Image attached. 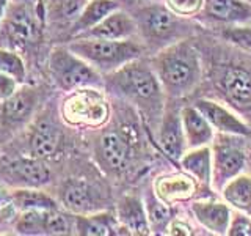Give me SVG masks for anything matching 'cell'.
<instances>
[{
	"label": "cell",
	"instance_id": "obj_9",
	"mask_svg": "<svg viewBox=\"0 0 251 236\" xmlns=\"http://www.w3.org/2000/svg\"><path fill=\"white\" fill-rule=\"evenodd\" d=\"M229 139V134L215 136V147L212 149V186L217 191H222L226 183L243 173L247 167L245 149Z\"/></svg>",
	"mask_w": 251,
	"mask_h": 236
},
{
	"label": "cell",
	"instance_id": "obj_36",
	"mask_svg": "<svg viewBox=\"0 0 251 236\" xmlns=\"http://www.w3.org/2000/svg\"><path fill=\"white\" fill-rule=\"evenodd\" d=\"M167 235H170V236H190V235H193V232H192V227L188 225L185 220L173 217V220L167 228Z\"/></svg>",
	"mask_w": 251,
	"mask_h": 236
},
{
	"label": "cell",
	"instance_id": "obj_27",
	"mask_svg": "<svg viewBox=\"0 0 251 236\" xmlns=\"http://www.w3.org/2000/svg\"><path fill=\"white\" fill-rule=\"evenodd\" d=\"M11 200L18 211L60 208V203L41 187H14L11 191Z\"/></svg>",
	"mask_w": 251,
	"mask_h": 236
},
{
	"label": "cell",
	"instance_id": "obj_12",
	"mask_svg": "<svg viewBox=\"0 0 251 236\" xmlns=\"http://www.w3.org/2000/svg\"><path fill=\"white\" fill-rule=\"evenodd\" d=\"M195 106L207 118V121L218 134H229V136H237V137L251 136L250 126L231 107H226L223 104H218L217 101L206 99V98L196 99Z\"/></svg>",
	"mask_w": 251,
	"mask_h": 236
},
{
	"label": "cell",
	"instance_id": "obj_39",
	"mask_svg": "<svg viewBox=\"0 0 251 236\" xmlns=\"http://www.w3.org/2000/svg\"><path fill=\"white\" fill-rule=\"evenodd\" d=\"M247 236H251V220H250V227H248V233H247Z\"/></svg>",
	"mask_w": 251,
	"mask_h": 236
},
{
	"label": "cell",
	"instance_id": "obj_11",
	"mask_svg": "<svg viewBox=\"0 0 251 236\" xmlns=\"http://www.w3.org/2000/svg\"><path fill=\"white\" fill-rule=\"evenodd\" d=\"M3 177L14 187H43L50 181V170L43 159L28 154L5 164Z\"/></svg>",
	"mask_w": 251,
	"mask_h": 236
},
{
	"label": "cell",
	"instance_id": "obj_38",
	"mask_svg": "<svg viewBox=\"0 0 251 236\" xmlns=\"http://www.w3.org/2000/svg\"><path fill=\"white\" fill-rule=\"evenodd\" d=\"M11 2H24V3H36V0H11Z\"/></svg>",
	"mask_w": 251,
	"mask_h": 236
},
{
	"label": "cell",
	"instance_id": "obj_25",
	"mask_svg": "<svg viewBox=\"0 0 251 236\" xmlns=\"http://www.w3.org/2000/svg\"><path fill=\"white\" fill-rule=\"evenodd\" d=\"M116 10H120V3L116 0H88L83 6L80 16L71 26V35L75 38L85 33V31L98 26L102 19H105L110 13Z\"/></svg>",
	"mask_w": 251,
	"mask_h": 236
},
{
	"label": "cell",
	"instance_id": "obj_21",
	"mask_svg": "<svg viewBox=\"0 0 251 236\" xmlns=\"http://www.w3.org/2000/svg\"><path fill=\"white\" fill-rule=\"evenodd\" d=\"M180 118L188 148L210 145L215 140V129L195 104L180 107Z\"/></svg>",
	"mask_w": 251,
	"mask_h": 236
},
{
	"label": "cell",
	"instance_id": "obj_32",
	"mask_svg": "<svg viewBox=\"0 0 251 236\" xmlns=\"http://www.w3.org/2000/svg\"><path fill=\"white\" fill-rule=\"evenodd\" d=\"M222 36L239 47L251 51V21L245 24H234V26H227L223 29Z\"/></svg>",
	"mask_w": 251,
	"mask_h": 236
},
{
	"label": "cell",
	"instance_id": "obj_5",
	"mask_svg": "<svg viewBox=\"0 0 251 236\" xmlns=\"http://www.w3.org/2000/svg\"><path fill=\"white\" fill-rule=\"evenodd\" d=\"M138 26V35L149 49L160 51L165 46L185 39L190 26L185 18L175 14L165 3H152L140 8L133 16Z\"/></svg>",
	"mask_w": 251,
	"mask_h": 236
},
{
	"label": "cell",
	"instance_id": "obj_35",
	"mask_svg": "<svg viewBox=\"0 0 251 236\" xmlns=\"http://www.w3.org/2000/svg\"><path fill=\"white\" fill-rule=\"evenodd\" d=\"M22 84L19 81H16L13 76L0 71V102H3L5 99L13 96V94L18 91V88Z\"/></svg>",
	"mask_w": 251,
	"mask_h": 236
},
{
	"label": "cell",
	"instance_id": "obj_4",
	"mask_svg": "<svg viewBox=\"0 0 251 236\" xmlns=\"http://www.w3.org/2000/svg\"><path fill=\"white\" fill-rule=\"evenodd\" d=\"M61 120L71 128L99 129L112 118V107L99 87H83L66 91L60 104Z\"/></svg>",
	"mask_w": 251,
	"mask_h": 236
},
{
	"label": "cell",
	"instance_id": "obj_7",
	"mask_svg": "<svg viewBox=\"0 0 251 236\" xmlns=\"http://www.w3.org/2000/svg\"><path fill=\"white\" fill-rule=\"evenodd\" d=\"M94 157L108 175L126 172L132 159V142L126 128H105L94 145Z\"/></svg>",
	"mask_w": 251,
	"mask_h": 236
},
{
	"label": "cell",
	"instance_id": "obj_13",
	"mask_svg": "<svg viewBox=\"0 0 251 236\" xmlns=\"http://www.w3.org/2000/svg\"><path fill=\"white\" fill-rule=\"evenodd\" d=\"M159 145L162 147L163 153L171 161L179 164L180 157L188 149L185 134L182 128V118H180V109L165 106L160 126H159Z\"/></svg>",
	"mask_w": 251,
	"mask_h": 236
},
{
	"label": "cell",
	"instance_id": "obj_34",
	"mask_svg": "<svg viewBox=\"0 0 251 236\" xmlns=\"http://www.w3.org/2000/svg\"><path fill=\"white\" fill-rule=\"evenodd\" d=\"M250 220H251V216L243 214L240 211L232 212L231 224H229V228H227V235L229 236H247Z\"/></svg>",
	"mask_w": 251,
	"mask_h": 236
},
{
	"label": "cell",
	"instance_id": "obj_23",
	"mask_svg": "<svg viewBox=\"0 0 251 236\" xmlns=\"http://www.w3.org/2000/svg\"><path fill=\"white\" fill-rule=\"evenodd\" d=\"M179 165L200 184H212V148L209 145L188 148L180 157Z\"/></svg>",
	"mask_w": 251,
	"mask_h": 236
},
{
	"label": "cell",
	"instance_id": "obj_31",
	"mask_svg": "<svg viewBox=\"0 0 251 236\" xmlns=\"http://www.w3.org/2000/svg\"><path fill=\"white\" fill-rule=\"evenodd\" d=\"M0 71L13 76L21 84L25 82L27 66L21 54L10 49V47H0Z\"/></svg>",
	"mask_w": 251,
	"mask_h": 236
},
{
	"label": "cell",
	"instance_id": "obj_29",
	"mask_svg": "<svg viewBox=\"0 0 251 236\" xmlns=\"http://www.w3.org/2000/svg\"><path fill=\"white\" fill-rule=\"evenodd\" d=\"M52 209H25L19 211L14 220V230L19 235L35 236L47 235L49 214Z\"/></svg>",
	"mask_w": 251,
	"mask_h": 236
},
{
	"label": "cell",
	"instance_id": "obj_15",
	"mask_svg": "<svg viewBox=\"0 0 251 236\" xmlns=\"http://www.w3.org/2000/svg\"><path fill=\"white\" fill-rule=\"evenodd\" d=\"M60 205L71 214H88L98 211V194L83 179H68L61 186Z\"/></svg>",
	"mask_w": 251,
	"mask_h": 236
},
{
	"label": "cell",
	"instance_id": "obj_8",
	"mask_svg": "<svg viewBox=\"0 0 251 236\" xmlns=\"http://www.w3.org/2000/svg\"><path fill=\"white\" fill-rule=\"evenodd\" d=\"M43 14L38 13L36 3L11 2L0 29L14 46L28 47L41 36Z\"/></svg>",
	"mask_w": 251,
	"mask_h": 236
},
{
	"label": "cell",
	"instance_id": "obj_17",
	"mask_svg": "<svg viewBox=\"0 0 251 236\" xmlns=\"http://www.w3.org/2000/svg\"><path fill=\"white\" fill-rule=\"evenodd\" d=\"M138 33V26L133 16L123 11L121 8L110 13L98 26L75 38H100V39H127Z\"/></svg>",
	"mask_w": 251,
	"mask_h": 236
},
{
	"label": "cell",
	"instance_id": "obj_10",
	"mask_svg": "<svg viewBox=\"0 0 251 236\" xmlns=\"http://www.w3.org/2000/svg\"><path fill=\"white\" fill-rule=\"evenodd\" d=\"M218 90L235 114L251 120V73L248 69L237 65L225 66L218 76Z\"/></svg>",
	"mask_w": 251,
	"mask_h": 236
},
{
	"label": "cell",
	"instance_id": "obj_3",
	"mask_svg": "<svg viewBox=\"0 0 251 236\" xmlns=\"http://www.w3.org/2000/svg\"><path fill=\"white\" fill-rule=\"evenodd\" d=\"M73 52L99 71L102 76H107L113 71L123 68L129 61L141 59L145 46L127 39H100V38H74L68 44Z\"/></svg>",
	"mask_w": 251,
	"mask_h": 236
},
{
	"label": "cell",
	"instance_id": "obj_22",
	"mask_svg": "<svg viewBox=\"0 0 251 236\" xmlns=\"http://www.w3.org/2000/svg\"><path fill=\"white\" fill-rule=\"evenodd\" d=\"M74 230L82 236H115L123 230L116 214L108 211H94L88 214H74Z\"/></svg>",
	"mask_w": 251,
	"mask_h": 236
},
{
	"label": "cell",
	"instance_id": "obj_19",
	"mask_svg": "<svg viewBox=\"0 0 251 236\" xmlns=\"http://www.w3.org/2000/svg\"><path fill=\"white\" fill-rule=\"evenodd\" d=\"M116 217L123 230L129 235L146 236L152 235L151 225L146 216L145 202L137 195H124L118 202L116 206Z\"/></svg>",
	"mask_w": 251,
	"mask_h": 236
},
{
	"label": "cell",
	"instance_id": "obj_6",
	"mask_svg": "<svg viewBox=\"0 0 251 236\" xmlns=\"http://www.w3.org/2000/svg\"><path fill=\"white\" fill-rule=\"evenodd\" d=\"M49 74L52 82L63 91H73L83 87L104 88V76L88 61L78 57L68 46H55L49 55Z\"/></svg>",
	"mask_w": 251,
	"mask_h": 236
},
{
	"label": "cell",
	"instance_id": "obj_18",
	"mask_svg": "<svg viewBox=\"0 0 251 236\" xmlns=\"http://www.w3.org/2000/svg\"><path fill=\"white\" fill-rule=\"evenodd\" d=\"M61 144V132L52 120L39 118L31 126L28 136V153L38 159L47 161L57 154Z\"/></svg>",
	"mask_w": 251,
	"mask_h": 236
},
{
	"label": "cell",
	"instance_id": "obj_24",
	"mask_svg": "<svg viewBox=\"0 0 251 236\" xmlns=\"http://www.w3.org/2000/svg\"><path fill=\"white\" fill-rule=\"evenodd\" d=\"M36 104V94L30 87H19L13 96L0 102V115L8 123H22L31 117Z\"/></svg>",
	"mask_w": 251,
	"mask_h": 236
},
{
	"label": "cell",
	"instance_id": "obj_33",
	"mask_svg": "<svg viewBox=\"0 0 251 236\" xmlns=\"http://www.w3.org/2000/svg\"><path fill=\"white\" fill-rule=\"evenodd\" d=\"M163 3L180 18H193L202 11L204 0H163Z\"/></svg>",
	"mask_w": 251,
	"mask_h": 236
},
{
	"label": "cell",
	"instance_id": "obj_26",
	"mask_svg": "<svg viewBox=\"0 0 251 236\" xmlns=\"http://www.w3.org/2000/svg\"><path fill=\"white\" fill-rule=\"evenodd\" d=\"M223 200L235 211L251 216V175L240 173L222 189Z\"/></svg>",
	"mask_w": 251,
	"mask_h": 236
},
{
	"label": "cell",
	"instance_id": "obj_28",
	"mask_svg": "<svg viewBox=\"0 0 251 236\" xmlns=\"http://www.w3.org/2000/svg\"><path fill=\"white\" fill-rule=\"evenodd\" d=\"M88 0H46L44 11L52 24L73 26Z\"/></svg>",
	"mask_w": 251,
	"mask_h": 236
},
{
	"label": "cell",
	"instance_id": "obj_30",
	"mask_svg": "<svg viewBox=\"0 0 251 236\" xmlns=\"http://www.w3.org/2000/svg\"><path fill=\"white\" fill-rule=\"evenodd\" d=\"M143 202H145L146 216L149 220V225H151L152 235H157V233L167 235V228L173 220L171 205L162 202L154 192L146 194Z\"/></svg>",
	"mask_w": 251,
	"mask_h": 236
},
{
	"label": "cell",
	"instance_id": "obj_37",
	"mask_svg": "<svg viewBox=\"0 0 251 236\" xmlns=\"http://www.w3.org/2000/svg\"><path fill=\"white\" fill-rule=\"evenodd\" d=\"M10 3L11 0H0V26H2V22L5 19V16L8 13V8H10Z\"/></svg>",
	"mask_w": 251,
	"mask_h": 236
},
{
	"label": "cell",
	"instance_id": "obj_14",
	"mask_svg": "<svg viewBox=\"0 0 251 236\" xmlns=\"http://www.w3.org/2000/svg\"><path fill=\"white\" fill-rule=\"evenodd\" d=\"M152 189L162 202L176 205L193 199L198 192V181L187 172H173L157 177Z\"/></svg>",
	"mask_w": 251,
	"mask_h": 236
},
{
	"label": "cell",
	"instance_id": "obj_16",
	"mask_svg": "<svg viewBox=\"0 0 251 236\" xmlns=\"http://www.w3.org/2000/svg\"><path fill=\"white\" fill-rule=\"evenodd\" d=\"M192 214L201 227L212 235H227L232 211L226 202L198 200L192 203Z\"/></svg>",
	"mask_w": 251,
	"mask_h": 236
},
{
	"label": "cell",
	"instance_id": "obj_1",
	"mask_svg": "<svg viewBox=\"0 0 251 236\" xmlns=\"http://www.w3.org/2000/svg\"><path fill=\"white\" fill-rule=\"evenodd\" d=\"M104 87L137 106L146 118H160L167 106V94L152 65L137 59L123 68L104 76Z\"/></svg>",
	"mask_w": 251,
	"mask_h": 236
},
{
	"label": "cell",
	"instance_id": "obj_2",
	"mask_svg": "<svg viewBox=\"0 0 251 236\" xmlns=\"http://www.w3.org/2000/svg\"><path fill=\"white\" fill-rule=\"evenodd\" d=\"M151 65L170 99L190 94L202 77L200 52L187 39H179L157 51Z\"/></svg>",
	"mask_w": 251,
	"mask_h": 236
},
{
	"label": "cell",
	"instance_id": "obj_20",
	"mask_svg": "<svg viewBox=\"0 0 251 236\" xmlns=\"http://www.w3.org/2000/svg\"><path fill=\"white\" fill-rule=\"evenodd\" d=\"M201 14L209 21L222 24H245L251 21L250 0H204Z\"/></svg>",
	"mask_w": 251,
	"mask_h": 236
}]
</instances>
